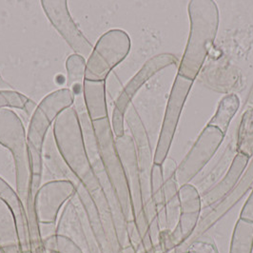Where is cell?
<instances>
[{"label": "cell", "instance_id": "10", "mask_svg": "<svg viewBox=\"0 0 253 253\" xmlns=\"http://www.w3.org/2000/svg\"><path fill=\"white\" fill-rule=\"evenodd\" d=\"M65 67L67 71V86L74 94V103L83 100L86 59L81 55L73 53L67 58Z\"/></svg>", "mask_w": 253, "mask_h": 253}, {"label": "cell", "instance_id": "12", "mask_svg": "<svg viewBox=\"0 0 253 253\" xmlns=\"http://www.w3.org/2000/svg\"><path fill=\"white\" fill-rule=\"evenodd\" d=\"M37 104L35 102L14 89L0 90V110L16 109L31 114L35 112Z\"/></svg>", "mask_w": 253, "mask_h": 253}, {"label": "cell", "instance_id": "6", "mask_svg": "<svg viewBox=\"0 0 253 253\" xmlns=\"http://www.w3.org/2000/svg\"><path fill=\"white\" fill-rule=\"evenodd\" d=\"M193 81L181 76H176L170 91L163 124L161 126L157 150L155 155L156 163H162L167 153L169 150L171 142L174 137L177 128L179 119L182 114L183 108L189 96Z\"/></svg>", "mask_w": 253, "mask_h": 253}, {"label": "cell", "instance_id": "11", "mask_svg": "<svg viewBox=\"0 0 253 253\" xmlns=\"http://www.w3.org/2000/svg\"><path fill=\"white\" fill-rule=\"evenodd\" d=\"M240 108V98L232 93L224 96L218 105L216 113L208 125L219 128L224 134L227 133L228 126Z\"/></svg>", "mask_w": 253, "mask_h": 253}, {"label": "cell", "instance_id": "1", "mask_svg": "<svg viewBox=\"0 0 253 253\" xmlns=\"http://www.w3.org/2000/svg\"><path fill=\"white\" fill-rule=\"evenodd\" d=\"M188 13L190 36L177 75L194 82L217 36L219 9L212 0H192L189 2Z\"/></svg>", "mask_w": 253, "mask_h": 253}, {"label": "cell", "instance_id": "3", "mask_svg": "<svg viewBox=\"0 0 253 253\" xmlns=\"http://www.w3.org/2000/svg\"><path fill=\"white\" fill-rule=\"evenodd\" d=\"M74 106V94L68 88L54 90L45 96L32 114L27 131L28 149L36 164L39 163L44 140L56 117Z\"/></svg>", "mask_w": 253, "mask_h": 253}, {"label": "cell", "instance_id": "5", "mask_svg": "<svg viewBox=\"0 0 253 253\" xmlns=\"http://www.w3.org/2000/svg\"><path fill=\"white\" fill-rule=\"evenodd\" d=\"M41 6L51 25L75 53L89 58L92 45L74 21L66 0H42Z\"/></svg>", "mask_w": 253, "mask_h": 253}, {"label": "cell", "instance_id": "7", "mask_svg": "<svg viewBox=\"0 0 253 253\" xmlns=\"http://www.w3.org/2000/svg\"><path fill=\"white\" fill-rule=\"evenodd\" d=\"M0 144L13 152L22 181L28 155L27 134L21 119L12 109L0 110Z\"/></svg>", "mask_w": 253, "mask_h": 253}, {"label": "cell", "instance_id": "4", "mask_svg": "<svg viewBox=\"0 0 253 253\" xmlns=\"http://www.w3.org/2000/svg\"><path fill=\"white\" fill-rule=\"evenodd\" d=\"M178 63V58L171 53H160L152 56L137 72L124 87L118 98L114 104L112 127L115 137H121L125 134V115L128 107L131 105L132 99L139 91V89L152 78L169 66H174Z\"/></svg>", "mask_w": 253, "mask_h": 253}, {"label": "cell", "instance_id": "13", "mask_svg": "<svg viewBox=\"0 0 253 253\" xmlns=\"http://www.w3.org/2000/svg\"><path fill=\"white\" fill-rule=\"evenodd\" d=\"M238 148L248 156L253 153V107L242 115L238 128Z\"/></svg>", "mask_w": 253, "mask_h": 253}, {"label": "cell", "instance_id": "14", "mask_svg": "<svg viewBox=\"0 0 253 253\" xmlns=\"http://www.w3.org/2000/svg\"><path fill=\"white\" fill-rule=\"evenodd\" d=\"M8 89H12V87L10 84H8L1 76L0 74V90H8Z\"/></svg>", "mask_w": 253, "mask_h": 253}, {"label": "cell", "instance_id": "15", "mask_svg": "<svg viewBox=\"0 0 253 253\" xmlns=\"http://www.w3.org/2000/svg\"><path fill=\"white\" fill-rule=\"evenodd\" d=\"M248 104L252 105L253 107V85L252 87V89L250 90V93H249V97H248Z\"/></svg>", "mask_w": 253, "mask_h": 253}, {"label": "cell", "instance_id": "9", "mask_svg": "<svg viewBox=\"0 0 253 253\" xmlns=\"http://www.w3.org/2000/svg\"><path fill=\"white\" fill-rule=\"evenodd\" d=\"M83 98L91 122L109 117L106 100V81L83 82Z\"/></svg>", "mask_w": 253, "mask_h": 253}, {"label": "cell", "instance_id": "8", "mask_svg": "<svg viewBox=\"0 0 253 253\" xmlns=\"http://www.w3.org/2000/svg\"><path fill=\"white\" fill-rule=\"evenodd\" d=\"M226 134L215 126L207 125L195 142L186 163L180 170V179L186 180L192 175L214 153Z\"/></svg>", "mask_w": 253, "mask_h": 253}, {"label": "cell", "instance_id": "2", "mask_svg": "<svg viewBox=\"0 0 253 253\" xmlns=\"http://www.w3.org/2000/svg\"><path fill=\"white\" fill-rule=\"evenodd\" d=\"M131 48L127 33L121 29H113L102 35L86 61L85 79L106 81L116 66L124 61Z\"/></svg>", "mask_w": 253, "mask_h": 253}]
</instances>
